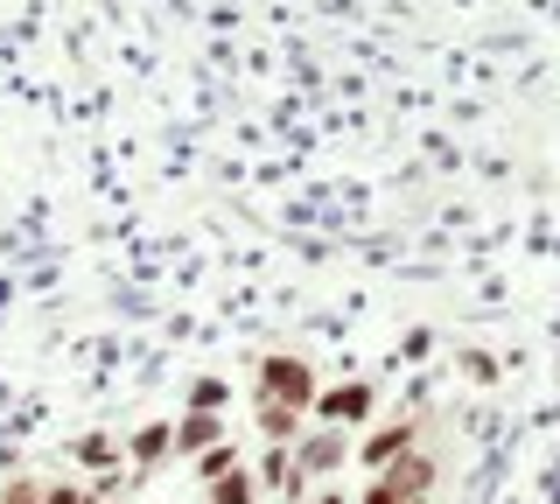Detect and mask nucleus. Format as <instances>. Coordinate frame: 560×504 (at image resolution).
Masks as SVG:
<instances>
[{
	"label": "nucleus",
	"mask_w": 560,
	"mask_h": 504,
	"mask_svg": "<svg viewBox=\"0 0 560 504\" xmlns=\"http://www.w3.org/2000/svg\"><path fill=\"white\" fill-rule=\"evenodd\" d=\"M323 392L315 386V364L308 358H294V351H267V358H253V399H280V407H294V413H308V399Z\"/></svg>",
	"instance_id": "1"
},
{
	"label": "nucleus",
	"mask_w": 560,
	"mask_h": 504,
	"mask_svg": "<svg viewBox=\"0 0 560 504\" xmlns=\"http://www.w3.org/2000/svg\"><path fill=\"white\" fill-rule=\"evenodd\" d=\"M378 413V392L364 386V378H343V386H323L308 399V421L315 427H364Z\"/></svg>",
	"instance_id": "2"
},
{
	"label": "nucleus",
	"mask_w": 560,
	"mask_h": 504,
	"mask_svg": "<svg viewBox=\"0 0 560 504\" xmlns=\"http://www.w3.org/2000/svg\"><path fill=\"white\" fill-rule=\"evenodd\" d=\"M288 456H294L302 477H329V469L350 462V427H302V442H294Z\"/></svg>",
	"instance_id": "3"
},
{
	"label": "nucleus",
	"mask_w": 560,
	"mask_h": 504,
	"mask_svg": "<svg viewBox=\"0 0 560 504\" xmlns=\"http://www.w3.org/2000/svg\"><path fill=\"white\" fill-rule=\"evenodd\" d=\"M407 448H420V421H378L364 442H350V456H358V462L378 477V469H393Z\"/></svg>",
	"instance_id": "4"
},
{
	"label": "nucleus",
	"mask_w": 560,
	"mask_h": 504,
	"mask_svg": "<svg viewBox=\"0 0 560 504\" xmlns=\"http://www.w3.org/2000/svg\"><path fill=\"white\" fill-rule=\"evenodd\" d=\"M378 483H385V491H393L399 504H407V497H434V483H442V462L420 456V448H407V456H399L393 469H378Z\"/></svg>",
	"instance_id": "5"
},
{
	"label": "nucleus",
	"mask_w": 560,
	"mask_h": 504,
	"mask_svg": "<svg viewBox=\"0 0 560 504\" xmlns=\"http://www.w3.org/2000/svg\"><path fill=\"white\" fill-rule=\"evenodd\" d=\"M175 456H183V462H197L203 456V448H218V442H232V421H224V413H175Z\"/></svg>",
	"instance_id": "6"
},
{
	"label": "nucleus",
	"mask_w": 560,
	"mask_h": 504,
	"mask_svg": "<svg viewBox=\"0 0 560 504\" xmlns=\"http://www.w3.org/2000/svg\"><path fill=\"white\" fill-rule=\"evenodd\" d=\"M119 448H127V469H133V477H154V469L175 456V427L168 421H140Z\"/></svg>",
	"instance_id": "7"
},
{
	"label": "nucleus",
	"mask_w": 560,
	"mask_h": 504,
	"mask_svg": "<svg viewBox=\"0 0 560 504\" xmlns=\"http://www.w3.org/2000/svg\"><path fill=\"white\" fill-rule=\"evenodd\" d=\"M253 483H259V491H280V497H302V469H294V456H288V448H259V469H253Z\"/></svg>",
	"instance_id": "8"
},
{
	"label": "nucleus",
	"mask_w": 560,
	"mask_h": 504,
	"mask_svg": "<svg viewBox=\"0 0 560 504\" xmlns=\"http://www.w3.org/2000/svg\"><path fill=\"white\" fill-rule=\"evenodd\" d=\"M253 421H259V434H267L273 448H294V442H302V427H308V413L280 407V399H253Z\"/></svg>",
	"instance_id": "9"
},
{
	"label": "nucleus",
	"mask_w": 560,
	"mask_h": 504,
	"mask_svg": "<svg viewBox=\"0 0 560 504\" xmlns=\"http://www.w3.org/2000/svg\"><path fill=\"white\" fill-rule=\"evenodd\" d=\"M70 462H78V469H119V462H127V448H119V434L92 427V434H78V442H70Z\"/></svg>",
	"instance_id": "10"
},
{
	"label": "nucleus",
	"mask_w": 560,
	"mask_h": 504,
	"mask_svg": "<svg viewBox=\"0 0 560 504\" xmlns=\"http://www.w3.org/2000/svg\"><path fill=\"white\" fill-rule=\"evenodd\" d=\"M224 407H232V378H218V372L189 378V413H224Z\"/></svg>",
	"instance_id": "11"
},
{
	"label": "nucleus",
	"mask_w": 560,
	"mask_h": 504,
	"mask_svg": "<svg viewBox=\"0 0 560 504\" xmlns=\"http://www.w3.org/2000/svg\"><path fill=\"white\" fill-rule=\"evenodd\" d=\"M253 497H259V483H253V469L238 462V469H224V477L210 483V497H203V504H253Z\"/></svg>",
	"instance_id": "12"
},
{
	"label": "nucleus",
	"mask_w": 560,
	"mask_h": 504,
	"mask_svg": "<svg viewBox=\"0 0 560 504\" xmlns=\"http://www.w3.org/2000/svg\"><path fill=\"white\" fill-rule=\"evenodd\" d=\"M189 469H197V477H203V483H218V477H224V469H238V442H218V448H203V456H197V462H189Z\"/></svg>",
	"instance_id": "13"
},
{
	"label": "nucleus",
	"mask_w": 560,
	"mask_h": 504,
	"mask_svg": "<svg viewBox=\"0 0 560 504\" xmlns=\"http://www.w3.org/2000/svg\"><path fill=\"white\" fill-rule=\"evenodd\" d=\"M43 504H98V497H92V483L57 477V483H43Z\"/></svg>",
	"instance_id": "14"
},
{
	"label": "nucleus",
	"mask_w": 560,
	"mask_h": 504,
	"mask_svg": "<svg viewBox=\"0 0 560 504\" xmlns=\"http://www.w3.org/2000/svg\"><path fill=\"white\" fill-rule=\"evenodd\" d=\"M0 504H43V483H35V477H14L8 491H0Z\"/></svg>",
	"instance_id": "15"
},
{
	"label": "nucleus",
	"mask_w": 560,
	"mask_h": 504,
	"mask_svg": "<svg viewBox=\"0 0 560 504\" xmlns=\"http://www.w3.org/2000/svg\"><path fill=\"white\" fill-rule=\"evenodd\" d=\"M350 504H399V497H393V491H385V483L372 477V483H364V491H358V497H350Z\"/></svg>",
	"instance_id": "16"
},
{
	"label": "nucleus",
	"mask_w": 560,
	"mask_h": 504,
	"mask_svg": "<svg viewBox=\"0 0 560 504\" xmlns=\"http://www.w3.org/2000/svg\"><path fill=\"white\" fill-rule=\"evenodd\" d=\"M315 504H350V491H343V483H329V491L315 497Z\"/></svg>",
	"instance_id": "17"
},
{
	"label": "nucleus",
	"mask_w": 560,
	"mask_h": 504,
	"mask_svg": "<svg viewBox=\"0 0 560 504\" xmlns=\"http://www.w3.org/2000/svg\"><path fill=\"white\" fill-rule=\"evenodd\" d=\"M407 504H434V497H407Z\"/></svg>",
	"instance_id": "18"
}]
</instances>
